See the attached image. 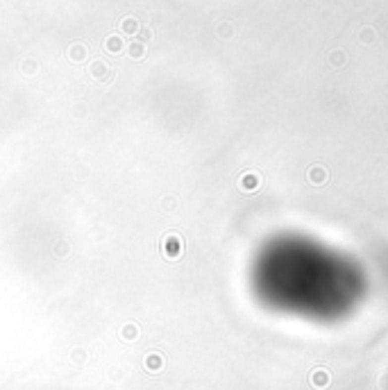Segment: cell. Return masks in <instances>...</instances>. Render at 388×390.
<instances>
[{"instance_id": "cell-1", "label": "cell", "mask_w": 388, "mask_h": 390, "mask_svg": "<svg viewBox=\"0 0 388 390\" xmlns=\"http://www.w3.org/2000/svg\"><path fill=\"white\" fill-rule=\"evenodd\" d=\"M327 372H323V370H320V372H313V384L318 386V388H325V386H327Z\"/></svg>"}, {"instance_id": "cell-2", "label": "cell", "mask_w": 388, "mask_h": 390, "mask_svg": "<svg viewBox=\"0 0 388 390\" xmlns=\"http://www.w3.org/2000/svg\"><path fill=\"white\" fill-rule=\"evenodd\" d=\"M123 30H125V32H134V30H136V21H134V18H127V21L123 23Z\"/></svg>"}, {"instance_id": "cell-3", "label": "cell", "mask_w": 388, "mask_h": 390, "mask_svg": "<svg viewBox=\"0 0 388 390\" xmlns=\"http://www.w3.org/2000/svg\"><path fill=\"white\" fill-rule=\"evenodd\" d=\"M107 48H111V50H118V48H120L118 39H116V37H111V39H109V41H107Z\"/></svg>"}, {"instance_id": "cell-4", "label": "cell", "mask_w": 388, "mask_h": 390, "mask_svg": "<svg viewBox=\"0 0 388 390\" xmlns=\"http://www.w3.org/2000/svg\"><path fill=\"white\" fill-rule=\"evenodd\" d=\"M132 55H134V57L143 55V46H139V43H136V46H132Z\"/></svg>"}]
</instances>
